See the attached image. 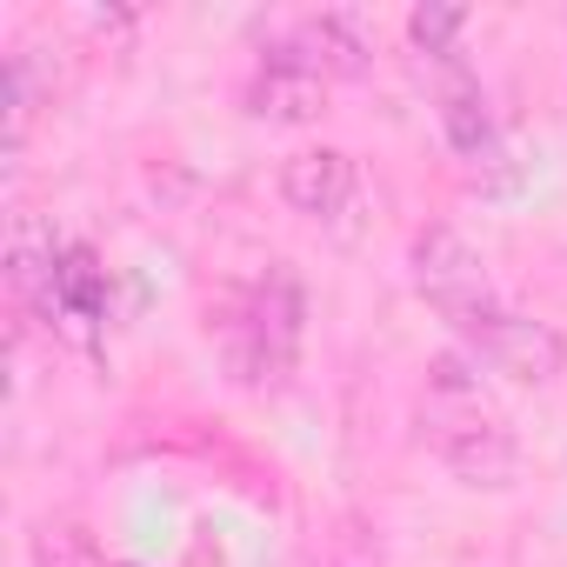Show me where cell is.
Here are the masks:
<instances>
[{"instance_id":"6da1fadb","label":"cell","mask_w":567,"mask_h":567,"mask_svg":"<svg viewBox=\"0 0 567 567\" xmlns=\"http://www.w3.org/2000/svg\"><path fill=\"white\" fill-rule=\"evenodd\" d=\"M421 421H427L434 454L454 467V481H467V487H507V481L520 474V441H514V427L481 401V381H474V361H467V354H441V361L427 368Z\"/></svg>"},{"instance_id":"7a4b0ae2","label":"cell","mask_w":567,"mask_h":567,"mask_svg":"<svg viewBox=\"0 0 567 567\" xmlns=\"http://www.w3.org/2000/svg\"><path fill=\"white\" fill-rule=\"evenodd\" d=\"M301 328H308V295H301L295 267H267V280L220 321L234 381L280 388L295 374V361H301Z\"/></svg>"},{"instance_id":"3957f363","label":"cell","mask_w":567,"mask_h":567,"mask_svg":"<svg viewBox=\"0 0 567 567\" xmlns=\"http://www.w3.org/2000/svg\"><path fill=\"white\" fill-rule=\"evenodd\" d=\"M414 288H421V301H427L441 321H454V328H467V321H481V315L494 308L487 260H481L454 227L414 234Z\"/></svg>"},{"instance_id":"277c9868","label":"cell","mask_w":567,"mask_h":567,"mask_svg":"<svg viewBox=\"0 0 567 567\" xmlns=\"http://www.w3.org/2000/svg\"><path fill=\"white\" fill-rule=\"evenodd\" d=\"M461 334H467L474 361H487L494 374H507V381H520V388H554L560 368H567V341H560L547 321H527V315L487 308V315L467 321Z\"/></svg>"},{"instance_id":"5b68a950","label":"cell","mask_w":567,"mask_h":567,"mask_svg":"<svg viewBox=\"0 0 567 567\" xmlns=\"http://www.w3.org/2000/svg\"><path fill=\"white\" fill-rule=\"evenodd\" d=\"M328 101V68L308 54V41H274L254 68V87H247V107L260 121H315Z\"/></svg>"},{"instance_id":"8992f818","label":"cell","mask_w":567,"mask_h":567,"mask_svg":"<svg viewBox=\"0 0 567 567\" xmlns=\"http://www.w3.org/2000/svg\"><path fill=\"white\" fill-rule=\"evenodd\" d=\"M280 200L308 220H334L354 207V161L341 147H301L280 161Z\"/></svg>"},{"instance_id":"52a82bcc","label":"cell","mask_w":567,"mask_h":567,"mask_svg":"<svg viewBox=\"0 0 567 567\" xmlns=\"http://www.w3.org/2000/svg\"><path fill=\"white\" fill-rule=\"evenodd\" d=\"M54 280H61L54 227L34 220V214H14V227H8V288L34 308H54Z\"/></svg>"},{"instance_id":"ba28073f","label":"cell","mask_w":567,"mask_h":567,"mask_svg":"<svg viewBox=\"0 0 567 567\" xmlns=\"http://www.w3.org/2000/svg\"><path fill=\"white\" fill-rule=\"evenodd\" d=\"M301 41H308V54H315L328 74H368L374 41H368V28H361L354 14H315V21L301 28Z\"/></svg>"},{"instance_id":"9c48e42d","label":"cell","mask_w":567,"mask_h":567,"mask_svg":"<svg viewBox=\"0 0 567 567\" xmlns=\"http://www.w3.org/2000/svg\"><path fill=\"white\" fill-rule=\"evenodd\" d=\"M441 127H447V141H454L461 161H494V114H487L481 87L454 81V87L441 94Z\"/></svg>"},{"instance_id":"30bf717a","label":"cell","mask_w":567,"mask_h":567,"mask_svg":"<svg viewBox=\"0 0 567 567\" xmlns=\"http://www.w3.org/2000/svg\"><path fill=\"white\" fill-rule=\"evenodd\" d=\"M28 560H34V567H107V560H101V547H94L81 527H54V520H48V527H34Z\"/></svg>"},{"instance_id":"8fae6325","label":"cell","mask_w":567,"mask_h":567,"mask_svg":"<svg viewBox=\"0 0 567 567\" xmlns=\"http://www.w3.org/2000/svg\"><path fill=\"white\" fill-rule=\"evenodd\" d=\"M461 28H467V14H461V8H414V14H408V34H414V48H427L434 61H447V54H454Z\"/></svg>"},{"instance_id":"7c38bea8","label":"cell","mask_w":567,"mask_h":567,"mask_svg":"<svg viewBox=\"0 0 567 567\" xmlns=\"http://www.w3.org/2000/svg\"><path fill=\"white\" fill-rule=\"evenodd\" d=\"M328 567H381L374 560V547L361 540V527H341V540H334V560Z\"/></svg>"}]
</instances>
